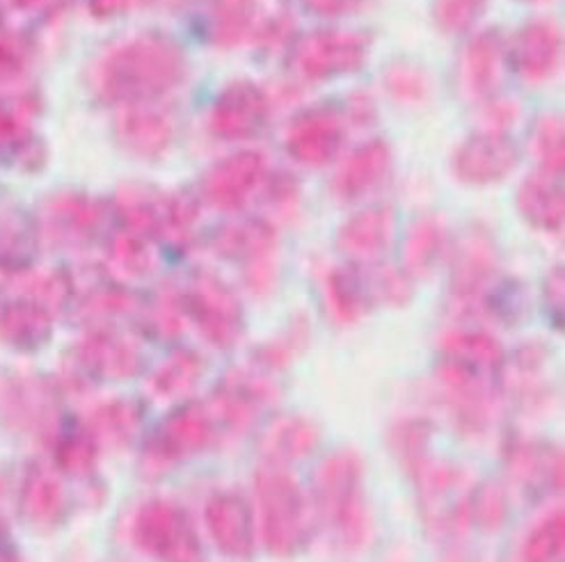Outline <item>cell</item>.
Wrapping results in <instances>:
<instances>
[{
  "mask_svg": "<svg viewBox=\"0 0 565 562\" xmlns=\"http://www.w3.org/2000/svg\"><path fill=\"white\" fill-rule=\"evenodd\" d=\"M53 466L65 478L92 480L97 474L99 444L94 440L87 423H78L72 419L62 421L57 432L53 434Z\"/></svg>",
  "mask_w": 565,
  "mask_h": 562,
  "instance_id": "14",
  "label": "cell"
},
{
  "mask_svg": "<svg viewBox=\"0 0 565 562\" xmlns=\"http://www.w3.org/2000/svg\"><path fill=\"white\" fill-rule=\"evenodd\" d=\"M204 521L217 551L232 560H249L257 547L255 510L236 489H220L209 496Z\"/></svg>",
  "mask_w": 565,
  "mask_h": 562,
  "instance_id": "8",
  "label": "cell"
},
{
  "mask_svg": "<svg viewBox=\"0 0 565 562\" xmlns=\"http://www.w3.org/2000/svg\"><path fill=\"white\" fill-rule=\"evenodd\" d=\"M277 396L268 375L234 370L220 378L206 404L220 432L243 434L273 408Z\"/></svg>",
  "mask_w": 565,
  "mask_h": 562,
  "instance_id": "6",
  "label": "cell"
},
{
  "mask_svg": "<svg viewBox=\"0 0 565 562\" xmlns=\"http://www.w3.org/2000/svg\"><path fill=\"white\" fill-rule=\"evenodd\" d=\"M433 425L426 419H401L390 432L392 451L407 476H415L430 460Z\"/></svg>",
  "mask_w": 565,
  "mask_h": 562,
  "instance_id": "18",
  "label": "cell"
},
{
  "mask_svg": "<svg viewBox=\"0 0 565 562\" xmlns=\"http://www.w3.org/2000/svg\"><path fill=\"white\" fill-rule=\"evenodd\" d=\"M321 444V430L311 419L289 414L281 417L275 423L268 425L262 448L266 455V462L275 464H291L298 460L309 457Z\"/></svg>",
  "mask_w": 565,
  "mask_h": 562,
  "instance_id": "15",
  "label": "cell"
},
{
  "mask_svg": "<svg viewBox=\"0 0 565 562\" xmlns=\"http://www.w3.org/2000/svg\"><path fill=\"white\" fill-rule=\"evenodd\" d=\"M6 530H8V521L3 515H0V540H6Z\"/></svg>",
  "mask_w": 565,
  "mask_h": 562,
  "instance_id": "23",
  "label": "cell"
},
{
  "mask_svg": "<svg viewBox=\"0 0 565 562\" xmlns=\"http://www.w3.org/2000/svg\"><path fill=\"white\" fill-rule=\"evenodd\" d=\"M25 65H28L25 44L14 35L0 37V89L8 91L10 97H12V85L23 78Z\"/></svg>",
  "mask_w": 565,
  "mask_h": 562,
  "instance_id": "21",
  "label": "cell"
},
{
  "mask_svg": "<svg viewBox=\"0 0 565 562\" xmlns=\"http://www.w3.org/2000/svg\"><path fill=\"white\" fill-rule=\"evenodd\" d=\"M131 538L156 562H204V549L191 515L170 498H149L138 508Z\"/></svg>",
  "mask_w": 565,
  "mask_h": 562,
  "instance_id": "4",
  "label": "cell"
},
{
  "mask_svg": "<svg viewBox=\"0 0 565 562\" xmlns=\"http://www.w3.org/2000/svg\"><path fill=\"white\" fill-rule=\"evenodd\" d=\"M511 474L526 496L563 489V453L541 442H518L509 453Z\"/></svg>",
  "mask_w": 565,
  "mask_h": 562,
  "instance_id": "12",
  "label": "cell"
},
{
  "mask_svg": "<svg viewBox=\"0 0 565 562\" xmlns=\"http://www.w3.org/2000/svg\"><path fill=\"white\" fill-rule=\"evenodd\" d=\"M437 389L456 430L465 436H481L497 414L501 378L445 361L437 370Z\"/></svg>",
  "mask_w": 565,
  "mask_h": 562,
  "instance_id": "5",
  "label": "cell"
},
{
  "mask_svg": "<svg viewBox=\"0 0 565 562\" xmlns=\"http://www.w3.org/2000/svg\"><path fill=\"white\" fill-rule=\"evenodd\" d=\"M202 375H204V364L198 355L179 353L153 372V378L149 380V389L153 398L183 402L202 382Z\"/></svg>",
  "mask_w": 565,
  "mask_h": 562,
  "instance_id": "17",
  "label": "cell"
},
{
  "mask_svg": "<svg viewBox=\"0 0 565 562\" xmlns=\"http://www.w3.org/2000/svg\"><path fill=\"white\" fill-rule=\"evenodd\" d=\"M76 368L89 382H127L142 372L145 357L124 338L94 334L78 348Z\"/></svg>",
  "mask_w": 565,
  "mask_h": 562,
  "instance_id": "11",
  "label": "cell"
},
{
  "mask_svg": "<svg viewBox=\"0 0 565 562\" xmlns=\"http://www.w3.org/2000/svg\"><path fill=\"white\" fill-rule=\"evenodd\" d=\"M72 506L65 476L53 464H28L19 491V515L28 528H33L35 533H51L65 526Z\"/></svg>",
  "mask_w": 565,
  "mask_h": 562,
  "instance_id": "7",
  "label": "cell"
},
{
  "mask_svg": "<svg viewBox=\"0 0 565 562\" xmlns=\"http://www.w3.org/2000/svg\"><path fill=\"white\" fill-rule=\"evenodd\" d=\"M51 309L44 306L33 284L25 293H0V341L17 353H38L51 341Z\"/></svg>",
  "mask_w": 565,
  "mask_h": 562,
  "instance_id": "9",
  "label": "cell"
},
{
  "mask_svg": "<svg viewBox=\"0 0 565 562\" xmlns=\"http://www.w3.org/2000/svg\"><path fill=\"white\" fill-rule=\"evenodd\" d=\"M313 512L343 553L364 551L373 540L364 460L353 448L330 453L313 480Z\"/></svg>",
  "mask_w": 565,
  "mask_h": 562,
  "instance_id": "1",
  "label": "cell"
},
{
  "mask_svg": "<svg viewBox=\"0 0 565 562\" xmlns=\"http://www.w3.org/2000/svg\"><path fill=\"white\" fill-rule=\"evenodd\" d=\"M3 410L12 423L25 432H38L53 440L65 421L53 385L42 378H14L3 387Z\"/></svg>",
  "mask_w": 565,
  "mask_h": 562,
  "instance_id": "10",
  "label": "cell"
},
{
  "mask_svg": "<svg viewBox=\"0 0 565 562\" xmlns=\"http://www.w3.org/2000/svg\"><path fill=\"white\" fill-rule=\"evenodd\" d=\"M38 0H17V6H21V8H28V6H35Z\"/></svg>",
  "mask_w": 565,
  "mask_h": 562,
  "instance_id": "24",
  "label": "cell"
},
{
  "mask_svg": "<svg viewBox=\"0 0 565 562\" xmlns=\"http://www.w3.org/2000/svg\"><path fill=\"white\" fill-rule=\"evenodd\" d=\"M563 538L565 519L558 508L529 530L520 547L518 562H563Z\"/></svg>",
  "mask_w": 565,
  "mask_h": 562,
  "instance_id": "19",
  "label": "cell"
},
{
  "mask_svg": "<svg viewBox=\"0 0 565 562\" xmlns=\"http://www.w3.org/2000/svg\"><path fill=\"white\" fill-rule=\"evenodd\" d=\"M0 562H21L19 551L6 540H0Z\"/></svg>",
  "mask_w": 565,
  "mask_h": 562,
  "instance_id": "22",
  "label": "cell"
},
{
  "mask_svg": "<svg viewBox=\"0 0 565 562\" xmlns=\"http://www.w3.org/2000/svg\"><path fill=\"white\" fill-rule=\"evenodd\" d=\"M469 515L472 523L483 528L486 533L497 530L509 519V498L499 483H483L469 494Z\"/></svg>",
  "mask_w": 565,
  "mask_h": 562,
  "instance_id": "20",
  "label": "cell"
},
{
  "mask_svg": "<svg viewBox=\"0 0 565 562\" xmlns=\"http://www.w3.org/2000/svg\"><path fill=\"white\" fill-rule=\"evenodd\" d=\"M145 408L138 400L119 398L99 404L97 410L89 414L87 428L97 440L99 448H127L131 446L142 430Z\"/></svg>",
  "mask_w": 565,
  "mask_h": 562,
  "instance_id": "16",
  "label": "cell"
},
{
  "mask_svg": "<svg viewBox=\"0 0 565 562\" xmlns=\"http://www.w3.org/2000/svg\"><path fill=\"white\" fill-rule=\"evenodd\" d=\"M259 533L275 558L302 553L317 528V512L298 478L285 464L264 462L255 476Z\"/></svg>",
  "mask_w": 565,
  "mask_h": 562,
  "instance_id": "2",
  "label": "cell"
},
{
  "mask_svg": "<svg viewBox=\"0 0 565 562\" xmlns=\"http://www.w3.org/2000/svg\"><path fill=\"white\" fill-rule=\"evenodd\" d=\"M217 425L206 402L183 400L153 428L140 453V472L147 480L163 478L174 466L209 451L217 440Z\"/></svg>",
  "mask_w": 565,
  "mask_h": 562,
  "instance_id": "3",
  "label": "cell"
},
{
  "mask_svg": "<svg viewBox=\"0 0 565 562\" xmlns=\"http://www.w3.org/2000/svg\"><path fill=\"white\" fill-rule=\"evenodd\" d=\"M40 249L35 220L12 199H0V272L21 274L33 266Z\"/></svg>",
  "mask_w": 565,
  "mask_h": 562,
  "instance_id": "13",
  "label": "cell"
}]
</instances>
